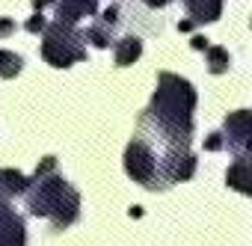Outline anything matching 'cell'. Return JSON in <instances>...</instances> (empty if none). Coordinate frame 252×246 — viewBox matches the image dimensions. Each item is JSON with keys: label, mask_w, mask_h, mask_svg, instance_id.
Segmentation results:
<instances>
[{"label": "cell", "mask_w": 252, "mask_h": 246, "mask_svg": "<svg viewBox=\"0 0 252 246\" xmlns=\"http://www.w3.org/2000/svg\"><path fill=\"white\" fill-rule=\"evenodd\" d=\"M27 208L33 216H51L54 231L68 228L80 214V196L68 187V181L57 175H45L36 181V190H27Z\"/></svg>", "instance_id": "cell-1"}, {"label": "cell", "mask_w": 252, "mask_h": 246, "mask_svg": "<svg viewBox=\"0 0 252 246\" xmlns=\"http://www.w3.org/2000/svg\"><path fill=\"white\" fill-rule=\"evenodd\" d=\"M83 30L71 27V24H48L45 27V42H42V57L54 65V68H71V62L86 57L83 48Z\"/></svg>", "instance_id": "cell-2"}, {"label": "cell", "mask_w": 252, "mask_h": 246, "mask_svg": "<svg viewBox=\"0 0 252 246\" xmlns=\"http://www.w3.org/2000/svg\"><path fill=\"white\" fill-rule=\"evenodd\" d=\"M125 172L149 190H158V160L146 140H134L125 152Z\"/></svg>", "instance_id": "cell-3"}, {"label": "cell", "mask_w": 252, "mask_h": 246, "mask_svg": "<svg viewBox=\"0 0 252 246\" xmlns=\"http://www.w3.org/2000/svg\"><path fill=\"white\" fill-rule=\"evenodd\" d=\"M249 137H252V116H249V110H237V113H228L225 116V134H222V140L240 154V157H246V152H249Z\"/></svg>", "instance_id": "cell-4"}, {"label": "cell", "mask_w": 252, "mask_h": 246, "mask_svg": "<svg viewBox=\"0 0 252 246\" xmlns=\"http://www.w3.org/2000/svg\"><path fill=\"white\" fill-rule=\"evenodd\" d=\"M54 6H57V21L74 27L80 18L98 12V0H57Z\"/></svg>", "instance_id": "cell-5"}, {"label": "cell", "mask_w": 252, "mask_h": 246, "mask_svg": "<svg viewBox=\"0 0 252 246\" xmlns=\"http://www.w3.org/2000/svg\"><path fill=\"white\" fill-rule=\"evenodd\" d=\"M193 24H211L222 12V0H181Z\"/></svg>", "instance_id": "cell-6"}, {"label": "cell", "mask_w": 252, "mask_h": 246, "mask_svg": "<svg viewBox=\"0 0 252 246\" xmlns=\"http://www.w3.org/2000/svg\"><path fill=\"white\" fill-rule=\"evenodd\" d=\"M116 65H134L140 57H143V42H140V36H125V39H119L116 42Z\"/></svg>", "instance_id": "cell-7"}, {"label": "cell", "mask_w": 252, "mask_h": 246, "mask_svg": "<svg viewBox=\"0 0 252 246\" xmlns=\"http://www.w3.org/2000/svg\"><path fill=\"white\" fill-rule=\"evenodd\" d=\"M30 178L18 169H0V193H6V196H21L30 190Z\"/></svg>", "instance_id": "cell-8"}, {"label": "cell", "mask_w": 252, "mask_h": 246, "mask_svg": "<svg viewBox=\"0 0 252 246\" xmlns=\"http://www.w3.org/2000/svg\"><path fill=\"white\" fill-rule=\"evenodd\" d=\"M225 181H228V187H234L237 193L249 196V193H252V187H249V160H246V157H237V160L228 166Z\"/></svg>", "instance_id": "cell-9"}, {"label": "cell", "mask_w": 252, "mask_h": 246, "mask_svg": "<svg viewBox=\"0 0 252 246\" xmlns=\"http://www.w3.org/2000/svg\"><path fill=\"white\" fill-rule=\"evenodd\" d=\"M228 65H231V54H228V48L208 45V71H211V74H225Z\"/></svg>", "instance_id": "cell-10"}, {"label": "cell", "mask_w": 252, "mask_h": 246, "mask_svg": "<svg viewBox=\"0 0 252 246\" xmlns=\"http://www.w3.org/2000/svg\"><path fill=\"white\" fill-rule=\"evenodd\" d=\"M21 68H24V60H21L15 51H0V77H3V80L18 77Z\"/></svg>", "instance_id": "cell-11"}, {"label": "cell", "mask_w": 252, "mask_h": 246, "mask_svg": "<svg viewBox=\"0 0 252 246\" xmlns=\"http://www.w3.org/2000/svg\"><path fill=\"white\" fill-rule=\"evenodd\" d=\"M113 30H116V27H107V24L95 21L92 27H86L83 39H86V42H92L95 48H110V42H113Z\"/></svg>", "instance_id": "cell-12"}, {"label": "cell", "mask_w": 252, "mask_h": 246, "mask_svg": "<svg viewBox=\"0 0 252 246\" xmlns=\"http://www.w3.org/2000/svg\"><path fill=\"white\" fill-rule=\"evenodd\" d=\"M45 27H48V21H45V15H42V12H36V15H33V18H27V24H24V30H27V33H33V36H36V33H45Z\"/></svg>", "instance_id": "cell-13"}, {"label": "cell", "mask_w": 252, "mask_h": 246, "mask_svg": "<svg viewBox=\"0 0 252 246\" xmlns=\"http://www.w3.org/2000/svg\"><path fill=\"white\" fill-rule=\"evenodd\" d=\"M54 169H57V157H45V160L36 166L33 181H39V178H45V175H54Z\"/></svg>", "instance_id": "cell-14"}, {"label": "cell", "mask_w": 252, "mask_h": 246, "mask_svg": "<svg viewBox=\"0 0 252 246\" xmlns=\"http://www.w3.org/2000/svg\"><path fill=\"white\" fill-rule=\"evenodd\" d=\"M222 146H225L222 134H208V137H205V152H220Z\"/></svg>", "instance_id": "cell-15"}, {"label": "cell", "mask_w": 252, "mask_h": 246, "mask_svg": "<svg viewBox=\"0 0 252 246\" xmlns=\"http://www.w3.org/2000/svg\"><path fill=\"white\" fill-rule=\"evenodd\" d=\"M101 24H107V27H116V24H119V6H110V9H104V15H101Z\"/></svg>", "instance_id": "cell-16"}, {"label": "cell", "mask_w": 252, "mask_h": 246, "mask_svg": "<svg viewBox=\"0 0 252 246\" xmlns=\"http://www.w3.org/2000/svg\"><path fill=\"white\" fill-rule=\"evenodd\" d=\"M9 33H15V21L12 18H0V39L9 36Z\"/></svg>", "instance_id": "cell-17"}, {"label": "cell", "mask_w": 252, "mask_h": 246, "mask_svg": "<svg viewBox=\"0 0 252 246\" xmlns=\"http://www.w3.org/2000/svg\"><path fill=\"white\" fill-rule=\"evenodd\" d=\"M140 3H146L149 9H166V6L172 3V0H140Z\"/></svg>", "instance_id": "cell-18"}, {"label": "cell", "mask_w": 252, "mask_h": 246, "mask_svg": "<svg viewBox=\"0 0 252 246\" xmlns=\"http://www.w3.org/2000/svg\"><path fill=\"white\" fill-rule=\"evenodd\" d=\"M190 45H193V51H208V39L205 36H193Z\"/></svg>", "instance_id": "cell-19"}, {"label": "cell", "mask_w": 252, "mask_h": 246, "mask_svg": "<svg viewBox=\"0 0 252 246\" xmlns=\"http://www.w3.org/2000/svg\"><path fill=\"white\" fill-rule=\"evenodd\" d=\"M193 27H196V24H193L190 18H184V21H178V30H181V33H193Z\"/></svg>", "instance_id": "cell-20"}, {"label": "cell", "mask_w": 252, "mask_h": 246, "mask_svg": "<svg viewBox=\"0 0 252 246\" xmlns=\"http://www.w3.org/2000/svg\"><path fill=\"white\" fill-rule=\"evenodd\" d=\"M51 3H57V0H33V9L36 12H42L45 6H51Z\"/></svg>", "instance_id": "cell-21"}]
</instances>
